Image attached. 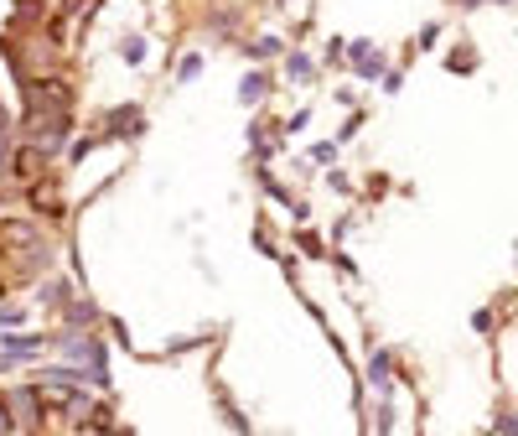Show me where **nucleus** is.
<instances>
[{
    "instance_id": "nucleus-1",
    "label": "nucleus",
    "mask_w": 518,
    "mask_h": 436,
    "mask_svg": "<svg viewBox=\"0 0 518 436\" xmlns=\"http://www.w3.org/2000/svg\"><path fill=\"white\" fill-rule=\"evenodd\" d=\"M124 58L140 62V58H146V42H140V36H130V42H124Z\"/></svg>"
},
{
    "instance_id": "nucleus-2",
    "label": "nucleus",
    "mask_w": 518,
    "mask_h": 436,
    "mask_svg": "<svg viewBox=\"0 0 518 436\" xmlns=\"http://www.w3.org/2000/svg\"><path fill=\"white\" fill-rule=\"evenodd\" d=\"M291 78H311V62H306V58H291Z\"/></svg>"
},
{
    "instance_id": "nucleus-3",
    "label": "nucleus",
    "mask_w": 518,
    "mask_h": 436,
    "mask_svg": "<svg viewBox=\"0 0 518 436\" xmlns=\"http://www.w3.org/2000/svg\"><path fill=\"white\" fill-rule=\"evenodd\" d=\"M0 432H5V410H0Z\"/></svg>"
}]
</instances>
